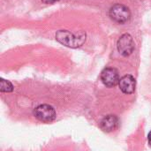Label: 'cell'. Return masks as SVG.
I'll list each match as a JSON object with an SVG mask.
<instances>
[{
  "label": "cell",
  "mask_w": 151,
  "mask_h": 151,
  "mask_svg": "<svg viewBox=\"0 0 151 151\" xmlns=\"http://www.w3.org/2000/svg\"><path fill=\"white\" fill-rule=\"evenodd\" d=\"M56 39L61 44L74 49L81 47L85 42L86 34L82 31L73 34L67 30H59L56 34Z\"/></svg>",
  "instance_id": "1"
},
{
  "label": "cell",
  "mask_w": 151,
  "mask_h": 151,
  "mask_svg": "<svg viewBox=\"0 0 151 151\" xmlns=\"http://www.w3.org/2000/svg\"><path fill=\"white\" fill-rule=\"evenodd\" d=\"M109 15L113 21L119 24H124L130 19L131 12L127 6L121 4H117L111 7Z\"/></svg>",
  "instance_id": "2"
},
{
  "label": "cell",
  "mask_w": 151,
  "mask_h": 151,
  "mask_svg": "<svg viewBox=\"0 0 151 151\" xmlns=\"http://www.w3.org/2000/svg\"><path fill=\"white\" fill-rule=\"evenodd\" d=\"M34 116L42 122L50 123L56 119V111L50 105L41 104L34 110Z\"/></svg>",
  "instance_id": "3"
},
{
  "label": "cell",
  "mask_w": 151,
  "mask_h": 151,
  "mask_svg": "<svg viewBox=\"0 0 151 151\" xmlns=\"http://www.w3.org/2000/svg\"><path fill=\"white\" fill-rule=\"evenodd\" d=\"M117 47L119 52L122 56L124 57L130 56L134 50V42L133 37L129 34L122 35L118 40Z\"/></svg>",
  "instance_id": "4"
},
{
  "label": "cell",
  "mask_w": 151,
  "mask_h": 151,
  "mask_svg": "<svg viewBox=\"0 0 151 151\" xmlns=\"http://www.w3.org/2000/svg\"><path fill=\"white\" fill-rule=\"evenodd\" d=\"M119 74L117 69L112 67L104 68L101 73V81L109 88L115 87L119 82Z\"/></svg>",
  "instance_id": "5"
},
{
  "label": "cell",
  "mask_w": 151,
  "mask_h": 151,
  "mask_svg": "<svg viewBox=\"0 0 151 151\" xmlns=\"http://www.w3.org/2000/svg\"><path fill=\"white\" fill-rule=\"evenodd\" d=\"M119 88L120 90L125 93V94H133L135 91V88H136V81L134 79V76L127 74L123 76L119 82Z\"/></svg>",
  "instance_id": "6"
},
{
  "label": "cell",
  "mask_w": 151,
  "mask_h": 151,
  "mask_svg": "<svg viewBox=\"0 0 151 151\" xmlns=\"http://www.w3.org/2000/svg\"><path fill=\"white\" fill-rule=\"evenodd\" d=\"M119 125V118L115 115H108L104 118L100 123V127L104 132L111 133L118 128Z\"/></svg>",
  "instance_id": "7"
},
{
  "label": "cell",
  "mask_w": 151,
  "mask_h": 151,
  "mask_svg": "<svg viewBox=\"0 0 151 151\" xmlns=\"http://www.w3.org/2000/svg\"><path fill=\"white\" fill-rule=\"evenodd\" d=\"M0 82H1V88H0L1 92L9 93V92H12L13 90V86H12V84L10 81L1 78L0 79Z\"/></svg>",
  "instance_id": "8"
},
{
  "label": "cell",
  "mask_w": 151,
  "mask_h": 151,
  "mask_svg": "<svg viewBox=\"0 0 151 151\" xmlns=\"http://www.w3.org/2000/svg\"><path fill=\"white\" fill-rule=\"evenodd\" d=\"M44 4H53V3H56L58 2V0H42Z\"/></svg>",
  "instance_id": "9"
},
{
  "label": "cell",
  "mask_w": 151,
  "mask_h": 151,
  "mask_svg": "<svg viewBox=\"0 0 151 151\" xmlns=\"http://www.w3.org/2000/svg\"><path fill=\"white\" fill-rule=\"evenodd\" d=\"M148 142H149L150 146L151 147V131L149 133V134H148Z\"/></svg>",
  "instance_id": "10"
}]
</instances>
